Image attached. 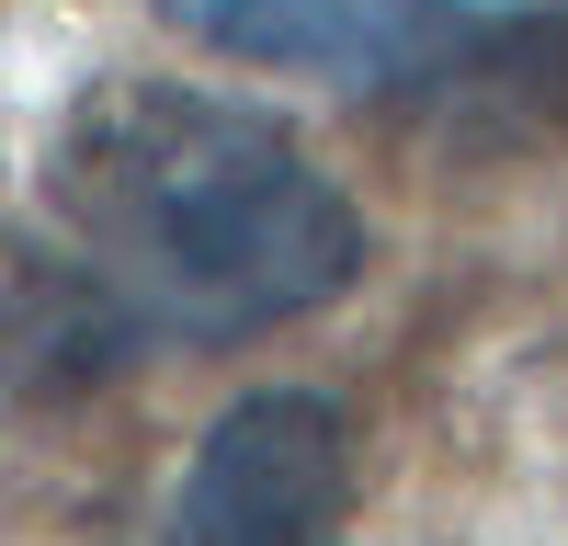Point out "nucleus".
Segmentation results:
<instances>
[{
    "instance_id": "obj_5",
    "label": "nucleus",
    "mask_w": 568,
    "mask_h": 546,
    "mask_svg": "<svg viewBox=\"0 0 568 546\" xmlns=\"http://www.w3.org/2000/svg\"><path fill=\"white\" fill-rule=\"evenodd\" d=\"M489 58H511V80L535 91V103L568 125V12H535V23H500Z\"/></svg>"
},
{
    "instance_id": "obj_4",
    "label": "nucleus",
    "mask_w": 568,
    "mask_h": 546,
    "mask_svg": "<svg viewBox=\"0 0 568 546\" xmlns=\"http://www.w3.org/2000/svg\"><path fill=\"white\" fill-rule=\"evenodd\" d=\"M149 342L160 331L69 240L0 228V422H58V410L103 398Z\"/></svg>"
},
{
    "instance_id": "obj_2",
    "label": "nucleus",
    "mask_w": 568,
    "mask_h": 546,
    "mask_svg": "<svg viewBox=\"0 0 568 546\" xmlns=\"http://www.w3.org/2000/svg\"><path fill=\"white\" fill-rule=\"evenodd\" d=\"M342 524H353V422L318 387H262L205 422L160 513V546H342Z\"/></svg>"
},
{
    "instance_id": "obj_3",
    "label": "nucleus",
    "mask_w": 568,
    "mask_h": 546,
    "mask_svg": "<svg viewBox=\"0 0 568 546\" xmlns=\"http://www.w3.org/2000/svg\"><path fill=\"white\" fill-rule=\"evenodd\" d=\"M149 12L240 69H296L329 91H409L489 58L500 12L478 0H149Z\"/></svg>"
},
{
    "instance_id": "obj_1",
    "label": "nucleus",
    "mask_w": 568,
    "mask_h": 546,
    "mask_svg": "<svg viewBox=\"0 0 568 546\" xmlns=\"http://www.w3.org/2000/svg\"><path fill=\"white\" fill-rule=\"evenodd\" d=\"M58 240L160 342H262L364 273V205L240 91L205 80H91L45 136Z\"/></svg>"
}]
</instances>
